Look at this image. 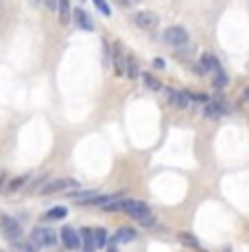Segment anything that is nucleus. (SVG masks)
<instances>
[{
  "mask_svg": "<svg viewBox=\"0 0 249 252\" xmlns=\"http://www.w3.org/2000/svg\"><path fill=\"white\" fill-rule=\"evenodd\" d=\"M103 208H105V211H123L129 217H134L136 222L144 224V226H151V224L156 222V217L151 215V208L144 202H140V200H118L116 198V200H112V202L103 204Z\"/></svg>",
  "mask_w": 249,
  "mask_h": 252,
  "instance_id": "obj_1",
  "label": "nucleus"
},
{
  "mask_svg": "<svg viewBox=\"0 0 249 252\" xmlns=\"http://www.w3.org/2000/svg\"><path fill=\"white\" fill-rule=\"evenodd\" d=\"M31 241L37 248H50V246L57 244V232H55L53 228L37 226V228H33V232H31Z\"/></svg>",
  "mask_w": 249,
  "mask_h": 252,
  "instance_id": "obj_2",
  "label": "nucleus"
},
{
  "mask_svg": "<svg viewBox=\"0 0 249 252\" xmlns=\"http://www.w3.org/2000/svg\"><path fill=\"white\" fill-rule=\"evenodd\" d=\"M164 42H166L168 46H173V49H180V46H186L188 40H190V35H188V31L184 26H168L166 31H164Z\"/></svg>",
  "mask_w": 249,
  "mask_h": 252,
  "instance_id": "obj_3",
  "label": "nucleus"
},
{
  "mask_svg": "<svg viewBox=\"0 0 249 252\" xmlns=\"http://www.w3.org/2000/svg\"><path fill=\"white\" fill-rule=\"evenodd\" d=\"M74 186H79L77 180H72V178H59V180H53V182H46V184L42 186V193H44V195H53V193H59V191L74 189Z\"/></svg>",
  "mask_w": 249,
  "mask_h": 252,
  "instance_id": "obj_4",
  "label": "nucleus"
},
{
  "mask_svg": "<svg viewBox=\"0 0 249 252\" xmlns=\"http://www.w3.org/2000/svg\"><path fill=\"white\" fill-rule=\"evenodd\" d=\"M134 22H136V26H138V29L153 31L159 25V18H158V13H153V11H138L134 16Z\"/></svg>",
  "mask_w": 249,
  "mask_h": 252,
  "instance_id": "obj_5",
  "label": "nucleus"
},
{
  "mask_svg": "<svg viewBox=\"0 0 249 252\" xmlns=\"http://www.w3.org/2000/svg\"><path fill=\"white\" fill-rule=\"evenodd\" d=\"M59 235H62V241H64V246H66L68 250H77L79 246H81V232H77L74 228L64 226Z\"/></svg>",
  "mask_w": 249,
  "mask_h": 252,
  "instance_id": "obj_6",
  "label": "nucleus"
},
{
  "mask_svg": "<svg viewBox=\"0 0 249 252\" xmlns=\"http://www.w3.org/2000/svg\"><path fill=\"white\" fill-rule=\"evenodd\" d=\"M2 235L7 237L9 241H16L22 237V226L11 217H2Z\"/></svg>",
  "mask_w": 249,
  "mask_h": 252,
  "instance_id": "obj_7",
  "label": "nucleus"
},
{
  "mask_svg": "<svg viewBox=\"0 0 249 252\" xmlns=\"http://www.w3.org/2000/svg\"><path fill=\"white\" fill-rule=\"evenodd\" d=\"M136 237H138V232H136L134 228L123 226V228H118V230H116L114 241H112V244H107V248L114 250V248H116V244H129V241H134Z\"/></svg>",
  "mask_w": 249,
  "mask_h": 252,
  "instance_id": "obj_8",
  "label": "nucleus"
},
{
  "mask_svg": "<svg viewBox=\"0 0 249 252\" xmlns=\"http://www.w3.org/2000/svg\"><path fill=\"white\" fill-rule=\"evenodd\" d=\"M166 97H168V101H171L173 105H177V108H188V105H190V92H177V90H171V88H166Z\"/></svg>",
  "mask_w": 249,
  "mask_h": 252,
  "instance_id": "obj_9",
  "label": "nucleus"
},
{
  "mask_svg": "<svg viewBox=\"0 0 249 252\" xmlns=\"http://www.w3.org/2000/svg\"><path fill=\"white\" fill-rule=\"evenodd\" d=\"M112 62H114V71L118 77L127 75V57L123 55V49H120V46H114V50H112Z\"/></svg>",
  "mask_w": 249,
  "mask_h": 252,
  "instance_id": "obj_10",
  "label": "nucleus"
},
{
  "mask_svg": "<svg viewBox=\"0 0 249 252\" xmlns=\"http://www.w3.org/2000/svg\"><path fill=\"white\" fill-rule=\"evenodd\" d=\"M204 114L208 119H221L223 114H227V105H223L221 101H208L204 108Z\"/></svg>",
  "mask_w": 249,
  "mask_h": 252,
  "instance_id": "obj_11",
  "label": "nucleus"
},
{
  "mask_svg": "<svg viewBox=\"0 0 249 252\" xmlns=\"http://www.w3.org/2000/svg\"><path fill=\"white\" fill-rule=\"evenodd\" d=\"M199 64L204 66L205 73H214V71H219V68H221V62L217 59V55H212V53H204V55H201Z\"/></svg>",
  "mask_w": 249,
  "mask_h": 252,
  "instance_id": "obj_12",
  "label": "nucleus"
},
{
  "mask_svg": "<svg viewBox=\"0 0 249 252\" xmlns=\"http://www.w3.org/2000/svg\"><path fill=\"white\" fill-rule=\"evenodd\" d=\"M74 20H77L79 29L83 31H94V25H92V18L88 16L83 9H74Z\"/></svg>",
  "mask_w": 249,
  "mask_h": 252,
  "instance_id": "obj_13",
  "label": "nucleus"
},
{
  "mask_svg": "<svg viewBox=\"0 0 249 252\" xmlns=\"http://www.w3.org/2000/svg\"><path fill=\"white\" fill-rule=\"evenodd\" d=\"M81 246L86 252H92L96 248V241H94V228H83L81 230Z\"/></svg>",
  "mask_w": 249,
  "mask_h": 252,
  "instance_id": "obj_14",
  "label": "nucleus"
},
{
  "mask_svg": "<svg viewBox=\"0 0 249 252\" xmlns=\"http://www.w3.org/2000/svg\"><path fill=\"white\" fill-rule=\"evenodd\" d=\"M57 11H59V22H62V25H68V20H70V0H59Z\"/></svg>",
  "mask_w": 249,
  "mask_h": 252,
  "instance_id": "obj_15",
  "label": "nucleus"
},
{
  "mask_svg": "<svg viewBox=\"0 0 249 252\" xmlns=\"http://www.w3.org/2000/svg\"><path fill=\"white\" fill-rule=\"evenodd\" d=\"M66 215H68V211H66V206H55V208H50L48 213L44 215L46 222H50V219H64Z\"/></svg>",
  "mask_w": 249,
  "mask_h": 252,
  "instance_id": "obj_16",
  "label": "nucleus"
},
{
  "mask_svg": "<svg viewBox=\"0 0 249 252\" xmlns=\"http://www.w3.org/2000/svg\"><path fill=\"white\" fill-rule=\"evenodd\" d=\"M142 81H144V86L149 88V90H153V92H158V90H162V83L158 81L153 75H149V73H144L142 75Z\"/></svg>",
  "mask_w": 249,
  "mask_h": 252,
  "instance_id": "obj_17",
  "label": "nucleus"
},
{
  "mask_svg": "<svg viewBox=\"0 0 249 252\" xmlns=\"http://www.w3.org/2000/svg\"><path fill=\"white\" fill-rule=\"evenodd\" d=\"M212 83H214V88H225L227 86V73L223 71V68H219V71H214V79H212Z\"/></svg>",
  "mask_w": 249,
  "mask_h": 252,
  "instance_id": "obj_18",
  "label": "nucleus"
},
{
  "mask_svg": "<svg viewBox=\"0 0 249 252\" xmlns=\"http://www.w3.org/2000/svg\"><path fill=\"white\" fill-rule=\"evenodd\" d=\"M94 241H96V248L107 246V230L105 228H94Z\"/></svg>",
  "mask_w": 249,
  "mask_h": 252,
  "instance_id": "obj_19",
  "label": "nucleus"
},
{
  "mask_svg": "<svg viewBox=\"0 0 249 252\" xmlns=\"http://www.w3.org/2000/svg\"><path fill=\"white\" fill-rule=\"evenodd\" d=\"M138 75H140V71H138L136 59L134 57H127V77H129V79H138Z\"/></svg>",
  "mask_w": 249,
  "mask_h": 252,
  "instance_id": "obj_20",
  "label": "nucleus"
},
{
  "mask_svg": "<svg viewBox=\"0 0 249 252\" xmlns=\"http://www.w3.org/2000/svg\"><path fill=\"white\" fill-rule=\"evenodd\" d=\"M180 241H181L184 246H190V248H199V241H197L195 237L190 235V232H181V235H180Z\"/></svg>",
  "mask_w": 249,
  "mask_h": 252,
  "instance_id": "obj_21",
  "label": "nucleus"
},
{
  "mask_svg": "<svg viewBox=\"0 0 249 252\" xmlns=\"http://www.w3.org/2000/svg\"><path fill=\"white\" fill-rule=\"evenodd\" d=\"M94 4H96V9L103 13V16H112V9H110V4L105 2V0H92Z\"/></svg>",
  "mask_w": 249,
  "mask_h": 252,
  "instance_id": "obj_22",
  "label": "nucleus"
},
{
  "mask_svg": "<svg viewBox=\"0 0 249 252\" xmlns=\"http://www.w3.org/2000/svg\"><path fill=\"white\" fill-rule=\"evenodd\" d=\"M24 182H26V176H22V178H16L9 184V191H18V189H22L24 186Z\"/></svg>",
  "mask_w": 249,
  "mask_h": 252,
  "instance_id": "obj_23",
  "label": "nucleus"
},
{
  "mask_svg": "<svg viewBox=\"0 0 249 252\" xmlns=\"http://www.w3.org/2000/svg\"><path fill=\"white\" fill-rule=\"evenodd\" d=\"M57 2H59V0H44L46 9H50V11H57Z\"/></svg>",
  "mask_w": 249,
  "mask_h": 252,
  "instance_id": "obj_24",
  "label": "nucleus"
},
{
  "mask_svg": "<svg viewBox=\"0 0 249 252\" xmlns=\"http://www.w3.org/2000/svg\"><path fill=\"white\" fill-rule=\"evenodd\" d=\"M153 66H156L158 71H162V68H166V62H164L162 57H156V59H153Z\"/></svg>",
  "mask_w": 249,
  "mask_h": 252,
  "instance_id": "obj_25",
  "label": "nucleus"
},
{
  "mask_svg": "<svg viewBox=\"0 0 249 252\" xmlns=\"http://www.w3.org/2000/svg\"><path fill=\"white\" fill-rule=\"evenodd\" d=\"M140 0H118L120 7H134V4H138Z\"/></svg>",
  "mask_w": 249,
  "mask_h": 252,
  "instance_id": "obj_26",
  "label": "nucleus"
},
{
  "mask_svg": "<svg viewBox=\"0 0 249 252\" xmlns=\"http://www.w3.org/2000/svg\"><path fill=\"white\" fill-rule=\"evenodd\" d=\"M243 99H245V101H249V86L245 88V90H243Z\"/></svg>",
  "mask_w": 249,
  "mask_h": 252,
  "instance_id": "obj_27",
  "label": "nucleus"
},
{
  "mask_svg": "<svg viewBox=\"0 0 249 252\" xmlns=\"http://www.w3.org/2000/svg\"><path fill=\"white\" fill-rule=\"evenodd\" d=\"M31 2H33V4H37V2H40V0H31Z\"/></svg>",
  "mask_w": 249,
  "mask_h": 252,
  "instance_id": "obj_28",
  "label": "nucleus"
}]
</instances>
